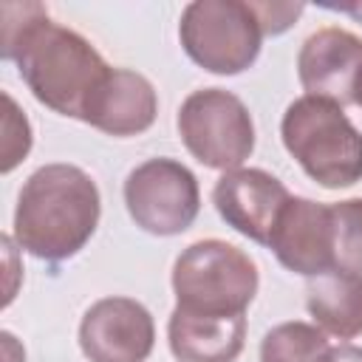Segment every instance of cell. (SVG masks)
<instances>
[{
	"instance_id": "1",
	"label": "cell",
	"mask_w": 362,
	"mask_h": 362,
	"mask_svg": "<svg viewBox=\"0 0 362 362\" xmlns=\"http://www.w3.org/2000/svg\"><path fill=\"white\" fill-rule=\"evenodd\" d=\"M3 59L17 65L34 99L59 116L79 119L110 65L74 28L48 17L40 3H3Z\"/></svg>"
},
{
	"instance_id": "2",
	"label": "cell",
	"mask_w": 362,
	"mask_h": 362,
	"mask_svg": "<svg viewBox=\"0 0 362 362\" xmlns=\"http://www.w3.org/2000/svg\"><path fill=\"white\" fill-rule=\"evenodd\" d=\"M102 198L96 181L76 164H42L20 187L14 243L48 263L74 257L96 232Z\"/></svg>"
},
{
	"instance_id": "3",
	"label": "cell",
	"mask_w": 362,
	"mask_h": 362,
	"mask_svg": "<svg viewBox=\"0 0 362 362\" xmlns=\"http://www.w3.org/2000/svg\"><path fill=\"white\" fill-rule=\"evenodd\" d=\"M280 139L320 187L345 189L362 181V133L339 105L320 96L294 99L283 113Z\"/></svg>"
},
{
	"instance_id": "4",
	"label": "cell",
	"mask_w": 362,
	"mask_h": 362,
	"mask_svg": "<svg viewBox=\"0 0 362 362\" xmlns=\"http://www.w3.org/2000/svg\"><path fill=\"white\" fill-rule=\"evenodd\" d=\"M260 286L255 260L218 238L189 243L173 263L175 305L206 317L246 314Z\"/></svg>"
},
{
	"instance_id": "5",
	"label": "cell",
	"mask_w": 362,
	"mask_h": 362,
	"mask_svg": "<svg viewBox=\"0 0 362 362\" xmlns=\"http://www.w3.org/2000/svg\"><path fill=\"white\" fill-rule=\"evenodd\" d=\"M178 40L198 68L218 76H235L255 65L263 28L252 3L192 0L181 11Z\"/></svg>"
},
{
	"instance_id": "6",
	"label": "cell",
	"mask_w": 362,
	"mask_h": 362,
	"mask_svg": "<svg viewBox=\"0 0 362 362\" xmlns=\"http://www.w3.org/2000/svg\"><path fill=\"white\" fill-rule=\"evenodd\" d=\"M187 153L209 170H238L255 150V122L240 96L223 88L192 90L175 119Z\"/></svg>"
},
{
	"instance_id": "7",
	"label": "cell",
	"mask_w": 362,
	"mask_h": 362,
	"mask_svg": "<svg viewBox=\"0 0 362 362\" xmlns=\"http://www.w3.org/2000/svg\"><path fill=\"white\" fill-rule=\"evenodd\" d=\"M124 206L139 229L158 238L181 235L201 212L198 178L175 158H147L124 178Z\"/></svg>"
},
{
	"instance_id": "8",
	"label": "cell",
	"mask_w": 362,
	"mask_h": 362,
	"mask_svg": "<svg viewBox=\"0 0 362 362\" xmlns=\"http://www.w3.org/2000/svg\"><path fill=\"white\" fill-rule=\"evenodd\" d=\"M153 345V314L133 297H102L79 322V348L88 362H144Z\"/></svg>"
},
{
	"instance_id": "9",
	"label": "cell",
	"mask_w": 362,
	"mask_h": 362,
	"mask_svg": "<svg viewBox=\"0 0 362 362\" xmlns=\"http://www.w3.org/2000/svg\"><path fill=\"white\" fill-rule=\"evenodd\" d=\"M266 246L274 252L280 266L308 280L334 269L331 204L291 195L288 204L280 209Z\"/></svg>"
},
{
	"instance_id": "10",
	"label": "cell",
	"mask_w": 362,
	"mask_h": 362,
	"mask_svg": "<svg viewBox=\"0 0 362 362\" xmlns=\"http://www.w3.org/2000/svg\"><path fill=\"white\" fill-rule=\"evenodd\" d=\"M283 181L260 167H238L223 173L212 187V204L218 215L243 238L269 243L280 209L288 204Z\"/></svg>"
},
{
	"instance_id": "11",
	"label": "cell",
	"mask_w": 362,
	"mask_h": 362,
	"mask_svg": "<svg viewBox=\"0 0 362 362\" xmlns=\"http://www.w3.org/2000/svg\"><path fill=\"white\" fill-rule=\"evenodd\" d=\"M359 68L362 37L339 25H325L308 34L297 54V76L305 96H320L339 107L354 105Z\"/></svg>"
},
{
	"instance_id": "12",
	"label": "cell",
	"mask_w": 362,
	"mask_h": 362,
	"mask_svg": "<svg viewBox=\"0 0 362 362\" xmlns=\"http://www.w3.org/2000/svg\"><path fill=\"white\" fill-rule=\"evenodd\" d=\"M158 116V96L153 82L130 68H110L90 96L82 122L107 136H139L153 127Z\"/></svg>"
},
{
	"instance_id": "13",
	"label": "cell",
	"mask_w": 362,
	"mask_h": 362,
	"mask_svg": "<svg viewBox=\"0 0 362 362\" xmlns=\"http://www.w3.org/2000/svg\"><path fill=\"white\" fill-rule=\"evenodd\" d=\"M167 342L178 362H235L246 345V314L206 317L173 308Z\"/></svg>"
},
{
	"instance_id": "14",
	"label": "cell",
	"mask_w": 362,
	"mask_h": 362,
	"mask_svg": "<svg viewBox=\"0 0 362 362\" xmlns=\"http://www.w3.org/2000/svg\"><path fill=\"white\" fill-rule=\"evenodd\" d=\"M305 308L322 334L354 339L362 334V274L328 269L308 280Z\"/></svg>"
},
{
	"instance_id": "15",
	"label": "cell",
	"mask_w": 362,
	"mask_h": 362,
	"mask_svg": "<svg viewBox=\"0 0 362 362\" xmlns=\"http://www.w3.org/2000/svg\"><path fill=\"white\" fill-rule=\"evenodd\" d=\"M325 348H328V339L317 325L291 320L263 334L260 362H317Z\"/></svg>"
},
{
	"instance_id": "16",
	"label": "cell",
	"mask_w": 362,
	"mask_h": 362,
	"mask_svg": "<svg viewBox=\"0 0 362 362\" xmlns=\"http://www.w3.org/2000/svg\"><path fill=\"white\" fill-rule=\"evenodd\" d=\"M334 221V269L362 274V198L331 204Z\"/></svg>"
},
{
	"instance_id": "17",
	"label": "cell",
	"mask_w": 362,
	"mask_h": 362,
	"mask_svg": "<svg viewBox=\"0 0 362 362\" xmlns=\"http://www.w3.org/2000/svg\"><path fill=\"white\" fill-rule=\"evenodd\" d=\"M6 102V122H3V173H11L31 150V124L25 113L17 107V102L3 93Z\"/></svg>"
},
{
	"instance_id": "18",
	"label": "cell",
	"mask_w": 362,
	"mask_h": 362,
	"mask_svg": "<svg viewBox=\"0 0 362 362\" xmlns=\"http://www.w3.org/2000/svg\"><path fill=\"white\" fill-rule=\"evenodd\" d=\"M252 8L260 20L263 37H277L294 25V20L303 14L305 6L303 3H252Z\"/></svg>"
},
{
	"instance_id": "19",
	"label": "cell",
	"mask_w": 362,
	"mask_h": 362,
	"mask_svg": "<svg viewBox=\"0 0 362 362\" xmlns=\"http://www.w3.org/2000/svg\"><path fill=\"white\" fill-rule=\"evenodd\" d=\"M317 362H362V348L359 345H328Z\"/></svg>"
},
{
	"instance_id": "20",
	"label": "cell",
	"mask_w": 362,
	"mask_h": 362,
	"mask_svg": "<svg viewBox=\"0 0 362 362\" xmlns=\"http://www.w3.org/2000/svg\"><path fill=\"white\" fill-rule=\"evenodd\" d=\"M325 8L331 11H342V14H351L356 20H362V3H322Z\"/></svg>"
},
{
	"instance_id": "21",
	"label": "cell",
	"mask_w": 362,
	"mask_h": 362,
	"mask_svg": "<svg viewBox=\"0 0 362 362\" xmlns=\"http://www.w3.org/2000/svg\"><path fill=\"white\" fill-rule=\"evenodd\" d=\"M354 105L362 107V68H359V76H356V85H354Z\"/></svg>"
}]
</instances>
